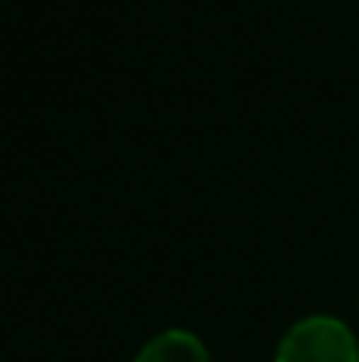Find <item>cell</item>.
I'll return each mask as SVG.
<instances>
[{"instance_id": "obj_1", "label": "cell", "mask_w": 359, "mask_h": 362, "mask_svg": "<svg viewBox=\"0 0 359 362\" xmlns=\"http://www.w3.org/2000/svg\"><path fill=\"white\" fill-rule=\"evenodd\" d=\"M273 362H359V340L347 321L309 315L283 334Z\"/></svg>"}, {"instance_id": "obj_2", "label": "cell", "mask_w": 359, "mask_h": 362, "mask_svg": "<svg viewBox=\"0 0 359 362\" xmlns=\"http://www.w3.org/2000/svg\"><path fill=\"white\" fill-rule=\"evenodd\" d=\"M134 362H213L210 350L197 334L184 331V327H169V331L156 334L140 346Z\"/></svg>"}]
</instances>
